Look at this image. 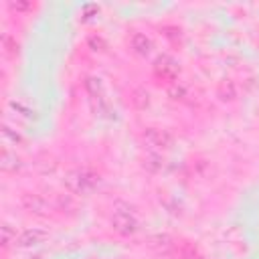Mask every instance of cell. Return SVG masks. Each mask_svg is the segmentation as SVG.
Masks as SVG:
<instances>
[{
	"label": "cell",
	"mask_w": 259,
	"mask_h": 259,
	"mask_svg": "<svg viewBox=\"0 0 259 259\" xmlns=\"http://www.w3.org/2000/svg\"><path fill=\"white\" fill-rule=\"evenodd\" d=\"M65 184L75 194H87V192H91L95 188L97 176L91 174V172H87V170H73V172L67 174Z\"/></svg>",
	"instance_id": "obj_1"
},
{
	"label": "cell",
	"mask_w": 259,
	"mask_h": 259,
	"mask_svg": "<svg viewBox=\"0 0 259 259\" xmlns=\"http://www.w3.org/2000/svg\"><path fill=\"white\" fill-rule=\"evenodd\" d=\"M111 225L119 235H134L138 231V221L125 210H115L111 217Z\"/></svg>",
	"instance_id": "obj_2"
},
{
	"label": "cell",
	"mask_w": 259,
	"mask_h": 259,
	"mask_svg": "<svg viewBox=\"0 0 259 259\" xmlns=\"http://www.w3.org/2000/svg\"><path fill=\"white\" fill-rule=\"evenodd\" d=\"M144 142H146L148 148H162V150H166V148L172 146V136H170L166 130L150 127V130H146V134H144Z\"/></svg>",
	"instance_id": "obj_3"
},
{
	"label": "cell",
	"mask_w": 259,
	"mask_h": 259,
	"mask_svg": "<svg viewBox=\"0 0 259 259\" xmlns=\"http://www.w3.org/2000/svg\"><path fill=\"white\" fill-rule=\"evenodd\" d=\"M45 239H47V233L42 229H26L16 237L14 243H18L20 247H32V245H38Z\"/></svg>",
	"instance_id": "obj_4"
},
{
	"label": "cell",
	"mask_w": 259,
	"mask_h": 259,
	"mask_svg": "<svg viewBox=\"0 0 259 259\" xmlns=\"http://www.w3.org/2000/svg\"><path fill=\"white\" fill-rule=\"evenodd\" d=\"M154 67H156V73H158L162 79L174 81L176 75H178V67H176V63H174L172 59H168V57H158V61H156Z\"/></svg>",
	"instance_id": "obj_5"
},
{
	"label": "cell",
	"mask_w": 259,
	"mask_h": 259,
	"mask_svg": "<svg viewBox=\"0 0 259 259\" xmlns=\"http://www.w3.org/2000/svg\"><path fill=\"white\" fill-rule=\"evenodd\" d=\"M22 204H24L26 210H30V212H34V214H38V217H42V214L49 212V204H47L45 198L38 196V194H24V196H22Z\"/></svg>",
	"instance_id": "obj_6"
},
{
	"label": "cell",
	"mask_w": 259,
	"mask_h": 259,
	"mask_svg": "<svg viewBox=\"0 0 259 259\" xmlns=\"http://www.w3.org/2000/svg\"><path fill=\"white\" fill-rule=\"evenodd\" d=\"M130 45H132V49L138 53V55H148L150 53V49H152V40L146 36V34H142V32H136L134 36H132V40H130Z\"/></svg>",
	"instance_id": "obj_7"
},
{
	"label": "cell",
	"mask_w": 259,
	"mask_h": 259,
	"mask_svg": "<svg viewBox=\"0 0 259 259\" xmlns=\"http://www.w3.org/2000/svg\"><path fill=\"white\" fill-rule=\"evenodd\" d=\"M178 257H180V259H204V257L198 253V249L192 247V245H188V243H184V245L178 249Z\"/></svg>",
	"instance_id": "obj_8"
},
{
	"label": "cell",
	"mask_w": 259,
	"mask_h": 259,
	"mask_svg": "<svg viewBox=\"0 0 259 259\" xmlns=\"http://www.w3.org/2000/svg\"><path fill=\"white\" fill-rule=\"evenodd\" d=\"M2 49H4V53L6 55H16V49H18V45H16V40L6 32V34H2Z\"/></svg>",
	"instance_id": "obj_9"
},
{
	"label": "cell",
	"mask_w": 259,
	"mask_h": 259,
	"mask_svg": "<svg viewBox=\"0 0 259 259\" xmlns=\"http://www.w3.org/2000/svg\"><path fill=\"white\" fill-rule=\"evenodd\" d=\"M2 168H4V170H14V168H18V158L12 156L8 150L2 152Z\"/></svg>",
	"instance_id": "obj_10"
},
{
	"label": "cell",
	"mask_w": 259,
	"mask_h": 259,
	"mask_svg": "<svg viewBox=\"0 0 259 259\" xmlns=\"http://www.w3.org/2000/svg\"><path fill=\"white\" fill-rule=\"evenodd\" d=\"M134 103H136L140 109H144V107L148 105V91H144V89L136 91V93H134Z\"/></svg>",
	"instance_id": "obj_11"
},
{
	"label": "cell",
	"mask_w": 259,
	"mask_h": 259,
	"mask_svg": "<svg viewBox=\"0 0 259 259\" xmlns=\"http://www.w3.org/2000/svg\"><path fill=\"white\" fill-rule=\"evenodd\" d=\"M10 241H16V233L10 229V225H4L2 227V243L8 245Z\"/></svg>",
	"instance_id": "obj_12"
},
{
	"label": "cell",
	"mask_w": 259,
	"mask_h": 259,
	"mask_svg": "<svg viewBox=\"0 0 259 259\" xmlns=\"http://www.w3.org/2000/svg\"><path fill=\"white\" fill-rule=\"evenodd\" d=\"M8 6L12 8V10H18V12H22V10H30L32 8V4L30 2H8Z\"/></svg>",
	"instance_id": "obj_13"
},
{
	"label": "cell",
	"mask_w": 259,
	"mask_h": 259,
	"mask_svg": "<svg viewBox=\"0 0 259 259\" xmlns=\"http://www.w3.org/2000/svg\"><path fill=\"white\" fill-rule=\"evenodd\" d=\"M89 47H91L93 51H103V49H105V42H103V38H99V36H91V38H89Z\"/></svg>",
	"instance_id": "obj_14"
},
{
	"label": "cell",
	"mask_w": 259,
	"mask_h": 259,
	"mask_svg": "<svg viewBox=\"0 0 259 259\" xmlns=\"http://www.w3.org/2000/svg\"><path fill=\"white\" fill-rule=\"evenodd\" d=\"M2 132H4V136H6V138H10L12 142H20V136H18V134H12V130H10L8 125H4V130H2Z\"/></svg>",
	"instance_id": "obj_15"
},
{
	"label": "cell",
	"mask_w": 259,
	"mask_h": 259,
	"mask_svg": "<svg viewBox=\"0 0 259 259\" xmlns=\"http://www.w3.org/2000/svg\"><path fill=\"white\" fill-rule=\"evenodd\" d=\"M170 95L178 99V97H182V95H184V89H182V87H176V85H174V87H170Z\"/></svg>",
	"instance_id": "obj_16"
}]
</instances>
